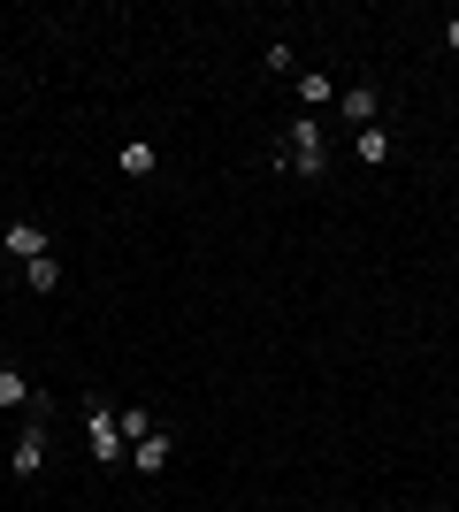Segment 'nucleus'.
Wrapping results in <instances>:
<instances>
[{"instance_id": "obj_1", "label": "nucleus", "mask_w": 459, "mask_h": 512, "mask_svg": "<svg viewBox=\"0 0 459 512\" xmlns=\"http://www.w3.org/2000/svg\"><path fill=\"white\" fill-rule=\"evenodd\" d=\"M85 444H92V459H100V467H115V459H131V436L115 428V413L100 406V398H85Z\"/></svg>"}, {"instance_id": "obj_2", "label": "nucleus", "mask_w": 459, "mask_h": 512, "mask_svg": "<svg viewBox=\"0 0 459 512\" xmlns=\"http://www.w3.org/2000/svg\"><path fill=\"white\" fill-rule=\"evenodd\" d=\"M276 161H284V169H299V176H322V169H329V153H322V123H314V115H299Z\"/></svg>"}, {"instance_id": "obj_3", "label": "nucleus", "mask_w": 459, "mask_h": 512, "mask_svg": "<svg viewBox=\"0 0 459 512\" xmlns=\"http://www.w3.org/2000/svg\"><path fill=\"white\" fill-rule=\"evenodd\" d=\"M8 467H16L23 482H31V474L46 467V406L31 413V428H23V436H16V451H8Z\"/></svg>"}, {"instance_id": "obj_4", "label": "nucleus", "mask_w": 459, "mask_h": 512, "mask_svg": "<svg viewBox=\"0 0 459 512\" xmlns=\"http://www.w3.org/2000/svg\"><path fill=\"white\" fill-rule=\"evenodd\" d=\"M0 245H8V260H39L46 253V230H39V222H8Z\"/></svg>"}, {"instance_id": "obj_5", "label": "nucleus", "mask_w": 459, "mask_h": 512, "mask_svg": "<svg viewBox=\"0 0 459 512\" xmlns=\"http://www.w3.org/2000/svg\"><path fill=\"white\" fill-rule=\"evenodd\" d=\"M337 107H345L352 130H368L375 123V85H345V92H337Z\"/></svg>"}, {"instance_id": "obj_6", "label": "nucleus", "mask_w": 459, "mask_h": 512, "mask_svg": "<svg viewBox=\"0 0 459 512\" xmlns=\"http://www.w3.org/2000/svg\"><path fill=\"white\" fill-rule=\"evenodd\" d=\"M352 153H360V161H368V169H383V161H391V130H383V123H368V130H352Z\"/></svg>"}, {"instance_id": "obj_7", "label": "nucleus", "mask_w": 459, "mask_h": 512, "mask_svg": "<svg viewBox=\"0 0 459 512\" xmlns=\"http://www.w3.org/2000/svg\"><path fill=\"white\" fill-rule=\"evenodd\" d=\"M23 283H31V291H39V299H46V291H62V260H54V253H39V260H23Z\"/></svg>"}, {"instance_id": "obj_8", "label": "nucleus", "mask_w": 459, "mask_h": 512, "mask_svg": "<svg viewBox=\"0 0 459 512\" xmlns=\"http://www.w3.org/2000/svg\"><path fill=\"white\" fill-rule=\"evenodd\" d=\"M131 467L138 474H161V467H169V436H161V428H153L146 444H131Z\"/></svg>"}, {"instance_id": "obj_9", "label": "nucleus", "mask_w": 459, "mask_h": 512, "mask_svg": "<svg viewBox=\"0 0 459 512\" xmlns=\"http://www.w3.org/2000/svg\"><path fill=\"white\" fill-rule=\"evenodd\" d=\"M329 100H337V77L306 69V77H299V107H329Z\"/></svg>"}, {"instance_id": "obj_10", "label": "nucleus", "mask_w": 459, "mask_h": 512, "mask_svg": "<svg viewBox=\"0 0 459 512\" xmlns=\"http://www.w3.org/2000/svg\"><path fill=\"white\" fill-rule=\"evenodd\" d=\"M31 406V383H23V367H0V413Z\"/></svg>"}, {"instance_id": "obj_11", "label": "nucleus", "mask_w": 459, "mask_h": 512, "mask_svg": "<svg viewBox=\"0 0 459 512\" xmlns=\"http://www.w3.org/2000/svg\"><path fill=\"white\" fill-rule=\"evenodd\" d=\"M115 161H123V176H153V161H161V153H153L146 138H131V146L115 153Z\"/></svg>"}, {"instance_id": "obj_12", "label": "nucleus", "mask_w": 459, "mask_h": 512, "mask_svg": "<svg viewBox=\"0 0 459 512\" xmlns=\"http://www.w3.org/2000/svg\"><path fill=\"white\" fill-rule=\"evenodd\" d=\"M115 428H123L131 444H146V436H153V413H146V406H131V413H115Z\"/></svg>"}, {"instance_id": "obj_13", "label": "nucleus", "mask_w": 459, "mask_h": 512, "mask_svg": "<svg viewBox=\"0 0 459 512\" xmlns=\"http://www.w3.org/2000/svg\"><path fill=\"white\" fill-rule=\"evenodd\" d=\"M444 46H452V54H459V16H452V23H444Z\"/></svg>"}]
</instances>
